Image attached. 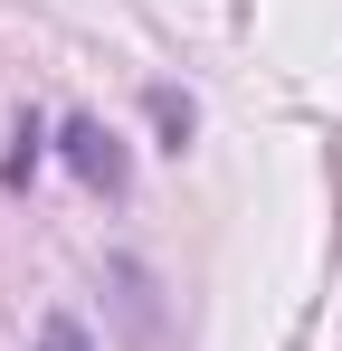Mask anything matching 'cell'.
Instances as JSON below:
<instances>
[{"label": "cell", "instance_id": "6da1fadb", "mask_svg": "<svg viewBox=\"0 0 342 351\" xmlns=\"http://www.w3.org/2000/svg\"><path fill=\"white\" fill-rule=\"evenodd\" d=\"M67 162H76V180H95V190H124V152H114V133L105 123H67Z\"/></svg>", "mask_w": 342, "mask_h": 351}, {"label": "cell", "instance_id": "7a4b0ae2", "mask_svg": "<svg viewBox=\"0 0 342 351\" xmlns=\"http://www.w3.org/2000/svg\"><path fill=\"white\" fill-rule=\"evenodd\" d=\"M38 351H95V332H86L76 313H48V323H38Z\"/></svg>", "mask_w": 342, "mask_h": 351}]
</instances>
